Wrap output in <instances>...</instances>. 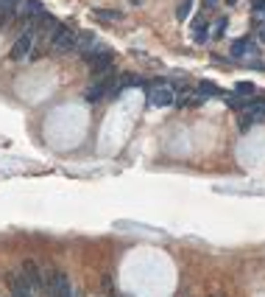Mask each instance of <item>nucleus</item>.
<instances>
[{"instance_id": "obj_1", "label": "nucleus", "mask_w": 265, "mask_h": 297, "mask_svg": "<svg viewBox=\"0 0 265 297\" xmlns=\"http://www.w3.org/2000/svg\"><path fill=\"white\" fill-rule=\"evenodd\" d=\"M33 39H36V25L25 23V28H22L20 37H17V42L11 45V54H9L11 62H25V59L31 56V51H33Z\"/></svg>"}, {"instance_id": "obj_2", "label": "nucleus", "mask_w": 265, "mask_h": 297, "mask_svg": "<svg viewBox=\"0 0 265 297\" xmlns=\"http://www.w3.org/2000/svg\"><path fill=\"white\" fill-rule=\"evenodd\" d=\"M20 275L28 280V286H31L33 292H45V295H48V286H50L53 272H42L33 261H22V272Z\"/></svg>"}, {"instance_id": "obj_3", "label": "nucleus", "mask_w": 265, "mask_h": 297, "mask_svg": "<svg viewBox=\"0 0 265 297\" xmlns=\"http://www.w3.org/2000/svg\"><path fill=\"white\" fill-rule=\"evenodd\" d=\"M78 34L70 28V25H56L53 37H50V54H70L76 48Z\"/></svg>"}, {"instance_id": "obj_4", "label": "nucleus", "mask_w": 265, "mask_h": 297, "mask_svg": "<svg viewBox=\"0 0 265 297\" xmlns=\"http://www.w3.org/2000/svg\"><path fill=\"white\" fill-rule=\"evenodd\" d=\"M87 56V65L89 70H92V76H103V73H109L112 70V54L109 51H89V54H84Z\"/></svg>"}, {"instance_id": "obj_5", "label": "nucleus", "mask_w": 265, "mask_h": 297, "mask_svg": "<svg viewBox=\"0 0 265 297\" xmlns=\"http://www.w3.org/2000/svg\"><path fill=\"white\" fill-rule=\"evenodd\" d=\"M73 286H70V275L67 272H53L50 286H48V297H73Z\"/></svg>"}, {"instance_id": "obj_6", "label": "nucleus", "mask_w": 265, "mask_h": 297, "mask_svg": "<svg viewBox=\"0 0 265 297\" xmlns=\"http://www.w3.org/2000/svg\"><path fill=\"white\" fill-rule=\"evenodd\" d=\"M148 104H151V107H159V110H162V107H173V104H176V93L170 90L167 84H159V87L151 90Z\"/></svg>"}, {"instance_id": "obj_7", "label": "nucleus", "mask_w": 265, "mask_h": 297, "mask_svg": "<svg viewBox=\"0 0 265 297\" xmlns=\"http://www.w3.org/2000/svg\"><path fill=\"white\" fill-rule=\"evenodd\" d=\"M9 289H11V297H33V289L28 286V280L22 275H9Z\"/></svg>"}, {"instance_id": "obj_8", "label": "nucleus", "mask_w": 265, "mask_h": 297, "mask_svg": "<svg viewBox=\"0 0 265 297\" xmlns=\"http://www.w3.org/2000/svg\"><path fill=\"white\" fill-rule=\"evenodd\" d=\"M89 48H95V34H92V31H81L78 39H76V51L89 54Z\"/></svg>"}, {"instance_id": "obj_9", "label": "nucleus", "mask_w": 265, "mask_h": 297, "mask_svg": "<svg viewBox=\"0 0 265 297\" xmlns=\"http://www.w3.org/2000/svg\"><path fill=\"white\" fill-rule=\"evenodd\" d=\"M248 51H251V42H248V37H243V39L232 42V56H246Z\"/></svg>"}, {"instance_id": "obj_10", "label": "nucleus", "mask_w": 265, "mask_h": 297, "mask_svg": "<svg viewBox=\"0 0 265 297\" xmlns=\"http://www.w3.org/2000/svg\"><path fill=\"white\" fill-rule=\"evenodd\" d=\"M14 14H17V9H9V6L0 3V28H9L11 20H14Z\"/></svg>"}, {"instance_id": "obj_11", "label": "nucleus", "mask_w": 265, "mask_h": 297, "mask_svg": "<svg viewBox=\"0 0 265 297\" xmlns=\"http://www.w3.org/2000/svg\"><path fill=\"white\" fill-rule=\"evenodd\" d=\"M190 9H193V0H179L176 17H179V20H187V17H190Z\"/></svg>"}, {"instance_id": "obj_12", "label": "nucleus", "mask_w": 265, "mask_h": 297, "mask_svg": "<svg viewBox=\"0 0 265 297\" xmlns=\"http://www.w3.org/2000/svg\"><path fill=\"white\" fill-rule=\"evenodd\" d=\"M207 34H210V31H207V23H196V31H193V39H196V42H207Z\"/></svg>"}, {"instance_id": "obj_13", "label": "nucleus", "mask_w": 265, "mask_h": 297, "mask_svg": "<svg viewBox=\"0 0 265 297\" xmlns=\"http://www.w3.org/2000/svg\"><path fill=\"white\" fill-rule=\"evenodd\" d=\"M98 14V20H103V23H115V20H120V14L117 12H103V9H100V12H95Z\"/></svg>"}, {"instance_id": "obj_14", "label": "nucleus", "mask_w": 265, "mask_h": 297, "mask_svg": "<svg viewBox=\"0 0 265 297\" xmlns=\"http://www.w3.org/2000/svg\"><path fill=\"white\" fill-rule=\"evenodd\" d=\"M201 95H221V90H218L215 84H210V81H204V84H201Z\"/></svg>"}, {"instance_id": "obj_15", "label": "nucleus", "mask_w": 265, "mask_h": 297, "mask_svg": "<svg viewBox=\"0 0 265 297\" xmlns=\"http://www.w3.org/2000/svg\"><path fill=\"white\" fill-rule=\"evenodd\" d=\"M237 93H243V95H251V93H254V84H251V81H240V84H237Z\"/></svg>"}, {"instance_id": "obj_16", "label": "nucleus", "mask_w": 265, "mask_h": 297, "mask_svg": "<svg viewBox=\"0 0 265 297\" xmlns=\"http://www.w3.org/2000/svg\"><path fill=\"white\" fill-rule=\"evenodd\" d=\"M134 84H140V79L132 76V73H126V76H123V87H134Z\"/></svg>"}, {"instance_id": "obj_17", "label": "nucleus", "mask_w": 265, "mask_h": 297, "mask_svg": "<svg viewBox=\"0 0 265 297\" xmlns=\"http://www.w3.org/2000/svg\"><path fill=\"white\" fill-rule=\"evenodd\" d=\"M223 31H226V17H223V20H218V25H215V37H221Z\"/></svg>"}, {"instance_id": "obj_18", "label": "nucleus", "mask_w": 265, "mask_h": 297, "mask_svg": "<svg viewBox=\"0 0 265 297\" xmlns=\"http://www.w3.org/2000/svg\"><path fill=\"white\" fill-rule=\"evenodd\" d=\"M251 6H254V12H265V0H254Z\"/></svg>"}, {"instance_id": "obj_19", "label": "nucleus", "mask_w": 265, "mask_h": 297, "mask_svg": "<svg viewBox=\"0 0 265 297\" xmlns=\"http://www.w3.org/2000/svg\"><path fill=\"white\" fill-rule=\"evenodd\" d=\"M260 39H263V42H265V25H263V31H260Z\"/></svg>"}, {"instance_id": "obj_20", "label": "nucleus", "mask_w": 265, "mask_h": 297, "mask_svg": "<svg viewBox=\"0 0 265 297\" xmlns=\"http://www.w3.org/2000/svg\"><path fill=\"white\" fill-rule=\"evenodd\" d=\"M215 3H218V0H207V6H215Z\"/></svg>"}, {"instance_id": "obj_21", "label": "nucleus", "mask_w": 265, "mask_h": 297, "mask_svg": "<svg viewBox=\"0 0 265 297\" xmlns=\"http://www.w3.org/2000/svg\"><path fill=\"white\" fill-rule=\"evenodd\" d=\"M73 297H84V295H73Z\"/></svg>"}]
</instances>
